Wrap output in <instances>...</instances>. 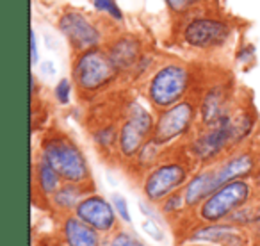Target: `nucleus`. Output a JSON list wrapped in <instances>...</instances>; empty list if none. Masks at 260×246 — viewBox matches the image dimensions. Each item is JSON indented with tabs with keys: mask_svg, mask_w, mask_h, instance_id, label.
I'll return each instance as SVG.
<instances>
[{
	"mask_svg": "<svg viewBox=\"0 0 260 246\" xmlns=\"http://www.w3.org/2000/svg\"><path fill=\"white\" fill-rule=\"evenodd\" d=\"M30 63L32 65L38 63V47H36V34H34V30L30 33Z\"/></svg>",
	"mask_w": 260,
	"mask_h": 246,
	"instance_id": "nucleus-29",
	"label": "nucleus"
},
{
	"mask_svg": "<svg viewBox=\"0 0 260 246\" xmlns=\"http://www.w3.org/2000/svg\"><path fill=\"white\" fill-rule=\"evenodd\" d=\"M107 54L116 68L126 70L139 61V41L134 40V38L125 36L116 41V43L109 48Z\"/></svg>",
	"mask_w": 260,
	"mask_h": 246,
	"instance_id": "nucleus-13",
	"label": "nucleus"
},
{
	"mask_svg": "<svg viewBox=\"0 0 260 246\" xmlns=\"http://www.w3.org/2000/svg\"><path fill=\"white\" fill-rule=\"evenodd\" d=\"M43 159H47L59 177L66 182L79 184L89 175L86 157L77 148L75 143L64 136H54L43 143Z\"/></svg>",
	"mask_w": 260,
	"mask_h": 246,
	"instance_id": "nucleus-1",
	"label": "nucleus"
},
{
	"mask_svg": "<svg viewBox=\"0 0 260 246\" xmlns=\"http://www.w3.org/2000/svg\"><path fill=\"white\" fill-rule=\"evenodd\" d=\"M143 230L146 232L148 235H152L155 241H162L164 239V234H162V230H160V227H157V223L155 221H152V220H145L143 221Z\"/></svg>",
	"mask_w": 260,
	"mask_h": 246,
	"instance_id": "nucleus-24",
	"label": "nucleus"
},
{
	"mask_svg": "<svg viewBox=\"0 0 260 246\" xmlns=\"http://www.w3.org/2000/svg\"><path fill=\"white\" fill-rule=\"evenodd\" d=\"M93 6L96 8V11L107 13L109 16H112V18L118 20V22L123 20V13H121V9L118 8V4H116V0H93Z\"/></svg>",
	"mask_w": 260,
	"mask_h": 246,
	"instance_id": "nucleus-20",
	"label": "nucleus"
},
{
	"mask_svg": "<svg viewBox=\"0 0 260 246\" xmlns=\"http://www.w3.org/2000/svg\"><path fill=\"white\" fill-rule=\"evenodd\" d=\"M36 177H38V184H40L41 191L45 195H55V191L59 189V173L50 166L47 159H41L38 164L36 170Z\"/></svg>",
	"mask_w": 260,
	"mask_h": 246,
	"instance_id": "nucleus-17",
	"label": "nucleus"
},
{
	"mask_svg": "<svg viewBox=\"0 0 260 246\" xmlns=\"http://www.w3.org/2000/svg\"><path fill=\"white\" fill-rule=\"evenodd\" d=\"M216 189H219L216 170H209V171H203V173L196 175V177L189 182L184 191L185 205H189V207L198 205L200 202L209 198Z\"/></svg>",
	"mask_w": 260,
	"mask_h": 246,
	"instance_id": "nucleus-12",
	"label": "nucleus"
},
{
	"mask_svg": "<svg viewBox=\"0 0 260 246\" xmlns=\"http://www.w3.org/2000/svg\"><path fill=\"white\" fill-rule=\"evenodd\" d=\"M226 91L223 86H214L202 102V118L207 125H216L226 112Z\"/></svg>",
	"mask_w": 260,
	"mask_h": 246,
	"instance_id": "nucleus-15",
	"label": "nucleus"
},
{
	"mask_svg": "<svg viewBox=\"0 0 260 246\" xmlns=\"http://www.w3.org/2000/svg\"><path fill=\"white\" fill-rule=\"evenodd\" d=\"M253 166H255V163H253L251 156H248V153H241V156L232 157L230 161H226L223 166L216 170L217 171V184H219V188H221V186L226 184V182L246 177V175L251 173Z\"/></svg>",
	"mask_w": 260,
	"mask_h": 246,
	"instance_id": "nucleus-16",
	"label": "nucleus"
},
{
	"mask_svg": "<svg viewBox=\"0 0 260 246\" xmlns=\"http://www.w3.org/2000/svg\"><path fill=\"white\" fill-rule=\"evenodd\" d=\"M189 86V72L182 65H168L153 75L148 86V97L157 107H171L178 104Z\"/></svg>",
	"mask_w": 260,
	"mask_h": 246,
	"instance_id": "nucleus-3",
	"label": "nucleus"
},
{
	"mask_svg": "<svg viewBox=\"0 0 260 246\" xmlns=\"http://www.w3.org/2000/svg\"><path fill=\"white\" fill-rule=\"evenodd\" d=\"M64 235L70 246H98L96 228L80 218H68L64 223Z\"/></svg>",
	"mask_w": 260,
	"mask_h": 246,
	"instance_id": "nucleus-14",
	"label": "nucleus"
},
{
	"mask_svg": "<svg viewBox=\"0 0 260 246\" xmlns=\"http://www.w3.org/2000/svg\"><path fill=\"white\" fill-rule=\"evenodd\" d=\"M253 220H255V221H258V223H260V209H258V212L255 214V218H253Z\"/></svg>",
	"mask_w": 260,
	"mask_h": 246,
	"instance_id": "nucleus-30",
	"label": "nucleus"
},
{
	"mask_svg": "<svg viewBox=\"0 0 260 246\" xmlns=\"http://www.w3.org/2000/svg\"><path fill=\"white\" fill-rule=\"evenodd\" d=\"M109 246H132V239L126 234H118Z\"/></svg>",
	"mask_w": 260,
	"mask_h": 246,
	"instance_id": "nucleus-28",
	"label": "nucleus"
},
{
	"mask_svg": "<svg viewBox=\"0 0 260 246\" xmlns=\"http://www.w3.org/2000/svg\"><path fill=\"white\" fill-rule=\"evenodd\" d=\"M192 118H194V107H192V104L180 102V104L171 105L157 119L155 131H153L155 138L153 139L162 145V143H168L171 139L178 138L184 132H187L189 125L192 123Z\"/></svg>",
	"mask_w": 260,
	"mask_h": 246,
	"instance_id": "nucleus-8",
	"label": "nucleus"
},
{
	"mask_svg": "<svg viewBox=\"0 0 260 246\" xmlns=\"http://www.w3.org/2000/svg\"><path fill=\"white\" fill-rule=\"evenodd\" d=\"M114 138H116V131L112 127H109V129H104V131L98 132L96 143L102 146H111V143L114 141Z\"/></svg>",
	"mask_w": 260,
	"mask_h": 246,
	"instance_id": "nucleus-25",
	"label": "nucleus"
},
{
	"mask_svg": "<svg viewBox=\"0 0 260 246\" xmlns=\"http://www.w3.org/2000/svg\"><path fill=\"white\" fill-rule=\"evenodd\" d=\"M249 186L244 180H232L212 193L202 205V218L207 221H219L234 214L248 202Z\"/></svg>",
	"mask_w": 260,
	"mask_h": 246,
	"instance_id": "nucleus-4",
	"label": "nucleus"
},
{
	"mask_svg": "<svg viewBox=\"0 0 260 246\" xmlns=\"http://www.w3.org/2000/svg\"><path fill=\"white\" fill-rule=\"evenodd\" d=\"M189 2H191V4H196V2H200V0H189Z\"/></svg>",
	"mask_w": 260,
	"mask_h": 246,
	"instance_id": "nucleus-31",
	"label": "nucleus"
},
{
	"mask_svg": "<svg viewBox=\"0 0 260 246\" xmlns=\"http://www.w3.org/2000/svg\"><path fill=\"white\" fill-rule=\"evenodd\" d=\"M192 239H209V241H223L230 244V241H237L239 234L234 227H221V225H214V227L200 228L192 234Z\"/></svg>",
	"mask_w": 260,
	"mask_h": 246,
	"instance_id": "nucleus-18",
	"label": "nucleus"
},
{
	"mask_svg": "<svg viewBox=\"0 0 260 246\" xmlns=\"http://www.w3.org/2000/svg\"><path fill=\"white\" fill-rule=\"evenodd\" d=\"M136 246H143V244H136Z\"/></svg>",
	"mask_w": 260,
	"mask_h": 246,
	"instance_id": "nucleus-32",
	"label": "nucleus"
},
{
	"mask_svg": "<svg viewBox=\"0 0 260 246\" xmlns=\"http://www.w3.org/2000/svg\"><path fill=\"white\" fill-rule=\"evenodd\" d=\"M168 4V8L171 9V11H175V13H184L185 9L191 6V2L189 0H164Z\"/></svg>",
	"mask_w": 260,
	"mask_h": 246,
	"instance_id": "nucleus-26",
	"label": "nucleus"
},
{
	"mask_svg": "<svg viewBox=\"0 0 260 246\" xmlns=\"http://www.w3.org/2000/svg\"><path fill=\"white\" fill-rule=\"evenodd\" d=\"M79 196H80L79 188H77L73 182H70V184H66L64 188L55 191L54 202H55V205L61 207V209H72V207H75L80 203Z\"/></svg>",
	"mask_w": 260,
	"mask_h": 246,
	"instance_id": "nucleus-19",
	"label": "nucleus"
},
{
	"mask_svg": "<svg viewBox=\"0 0 260 246\" xmlns=\"http://www.w3.org/2000/svg\"><path fill=\"white\" fill-rule=\"evenodd\" d=\"M187 178V170L182 164L166 163L150 173L145 182V195L150 202H159L173 195Z\"/></svg>",
	"mask_w": 260,
	"mask_h": 246,
	"instance_id": "nucleus-6",
	"label": "nucleus"
},
{
	"mask_svg": "<svg viewBox=\"0 0 260 246\" xmlns=\"http://www.w3.org/2000/svg\"><path fill=\"white\" fill-rule=\"evenodd\" d=\"M185 205L184 195H171L170 198L164 202V212H175V210H180Z\"/></svg>",
	"mask_w": 260,
	"mask_h": 246,
	"instance_id": "nucleus-23",
	"label": "nucleus"
},
{
	"mask_svg": "<svg viewBox=\"0 0 260 246\" xmlns=\"http://www.w3.org/2000/svg\"><path fill=\"white\" fill-rule=\"evenodd\" d=\"M112 203H114L116 212L121 216V220L126 221V223H130V214H128V207H126V200L123 198L121 195H114L112 196Z\"/></svg>",
	"mask_w": 260,
	"mask_h": 246,
	"instance_id": "nucleus-22",
	"label": "nucleus"
},
{
	"mask_svg": "<svg viewBox=\"0 0 260 246\" xmlns=\"http://www.w3.org/2000/svg\"><path fill=\"white\" fill-rule=\"evenodd\" d=\"M116 72L118 68L112 65L109 54L96 50V48L80 52L75 63V70H73L77 86L86 91H96L107 86L109 82L114 80Z\"/></svg>",
	"mask_w": 260,
	"mask_h": 246,
	"instance_id": "nucleus-2",
	"label": "nucleus"
},
{
	"mask_svg": "<svg viewBox=\"0 0 260 246\" xmlns=\"http://www.w3.org/2000/svg\"><path fill=\"white\" fill-rule=\"evenodd\" d=\"M239 63H248V61H253L255 59V48L251 45H246L239 50Z\"/></svg>",
	"mask_w": 260,
	"mask_h": 246,
	"instance_id": "nucleus-27",
	"label": "nucleus"
},
{
	"mask_svg": "<svg viewBox=\"0 0 260 246\" xmlns=\"http://www.w3.org/2000/svg\"><path fill=\"white\" fill-rule=\"evenodd\" d=\"M234 139L235 136L232 118L228 114H224L216 125H212V129L207 134H203L202 138L196 139L194 145H192V152L202 161H209L212 157H216Z\"/></svg>",
	"mask_w": 260,
	"mask_h": 246,
	"instance_id": "nucleus-10",
	"label": "nucleus"
},
{
	"mask_svg": "<svg viewBox=\"0 0 260 246\" xmlns=\"http://www.w3.org/2000/svg\"><path fill=\"white\" fill-rule=\"evenodd\" d=\"M70 93H72V84L68 79H61L55 87V98H57L61 104H68L70 102Z\"/></svg>",
	"mask_w": 260,
	"mask_h": 246,
	"instance_id": "nucleus-21",
	"label": "nucleus"
},
{
	"mask_svg": "<svg viewBox=\"0 0 260 246\" xmlns=\"http://www.w3.org/2000/svg\"><path fill=\"white\" fill-rule=\"evenodd\" d=\"M153 123L148 111L138 104H132L128 111V119L119 132V150L125 157H132L141 150L146 136L152 131Z\"/></svg>",
	"mask_w": 260,
	"mask_h": 246,
	"instance_id": "nucleus-5",
	"label": "nucleus"
},
{
	"mask_svg": "<svg viewBox=\"0 0 260 246\" xmlns=\"http://www.w3.org/2000/svg\"><path fill=\"white\" fill-rule=\"evenodd\" d=\"M77 216L100 232H107L114 227V210L102 196L84 198L77 205Z\"/></svg>",
	"mask_w": 260,
	"mask_h": 246,
	"instance_id": "nucleus-11",
	"label": "nucleus"
},
{
	"mask_svg": "<svg viewBox=\"0 0 260 246\" xmlns=\"http://www.w3.org/2000/svg\"><path fill=\"white\" fill-rule=\"evenodd\" d=\"M59 29L66 36V40L70 41L73 50L77 52L96 48L98 41H100V33L91 23V20L86 18L82 13L70 11L62 15L61 20H59Z\"/></svg>",
	"mask_w": 260,
	"mask_h": 246,
	"instance_id": "nucleus-7",
	"label": "nucleus"
},
{
	"mask_svg": "<svg viewBox=\"0 0 260 246\" xmlns=\"http://www.w3.org/2000/svg\"><path fill=\"white\" fill-rule=\"evenodd\" d=\"M230 36V27L221 20L196 18L187 23L184 38L194 48H214L223 45Z\"/></svg>",
	"mask_w": 260,
	"mask_h": 246,
	"instance_id": "nucleus-9",
	"label": "nucleus"
}]
</instances>
